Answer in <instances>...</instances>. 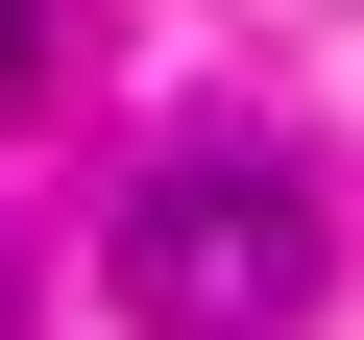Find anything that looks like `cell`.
I'll list each match as a JSON object with an SVG mask.
<instances>
[{
	"mask_svg": "<svg viewBox=\"0 0 364 340\" xmlns=\"http://www.w3.org/2000/svg\"><path fill=\"white\" fill-rule=\"evenodd\" d=\"M122 316L146 340H291L316 316V170H267V146H170L146 195H122Z\"/></svg>",
	"mask_w": 364,
	"mask_h": 340,
	"instance_id": "obj_1",
	"label": "cell"
},
{
	"mask_svg": "<svg viewBox=\"0 0 364 340\" xmlns=\"http://www.w3.org/2000/svg\"><path fill=\"white\" fill-rule=\"evenodd\" d=\"M25 97H49V0H0V122H25Z\"/></svg>",
	"mask_w": 364,
	"mask_h": 340,
	"instance_id": "obj_2",
	"label": "cell"
},
{
	"mask_svg": "<svg viewBox=\"0 0 364 340\" xmlns=\"http://www.w3.org/2000/svg\"><path fill=\"white\" fill-rule=\"evenodd\" d=\"M0 340H25V243H0Z\"/></svg>",
	"mask_w": 364,
	"mask_h": 340,
	"instance_id": "obj_3",
	"label": "cell"
}]
</instances>
